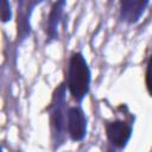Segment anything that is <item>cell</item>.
I'll return each instance as SVG.
<instances>
[{"mask_svg":"<svg viewBox=\"0 0 152 152\" xmlns=\"http://www.w3.org/2000/svg\"><path fill=\"white\" fill-rule=\"evenodd\" d=\"M87 116L80 106L68 108L66 131L72 141H82L87 135Z\"/></svg>","mask_w":152,"mask_h":152,"instance_id":"4","label":"cell"},{"mask_svg":"<svg viewBox=\"0 0 152 152\" xmlns=\"http://www.w3.org/2000/svg\"><path fill=\"white\" fill-rule=\"evenodd\" d=\"M66 84L61 83L56 87L52 93L51 102L48 107L49 120H50V131L52 144L55 148H58L64 144L68 131H66Z\"/></svg>","mask_w":152,"mask_h":152,"instance_id":"2","label":"cell"},{"mask_svg":"<svg viewBox=\"0 0 152 152\" xmlns=\"http://www.w3.org/2000/svg\"><path fill=\"white\" fill-rule=\"evenodd\" d=\"M104 131H106V137L108 141L116 148L122 150L127 146L133 127L131 122H127L125 120H113V121H106L104 124Z\"/></svg>","mask_w":152,"mask_h":152,"instance_id":"3","label":"cell"},{"mask_svg":"<svg viewBox=\"0 0 152 152\" xmlns=\"http://www.w3.org/2000/svg\"><path fill=\"white\" fill-rule=\"evenodd\" d=\"M150 0H119V18L122 23L135 24L139 21Z\"/></svg>","mask_w":152,"mask_h":152,"instance_id":"6","label":"cell"},{"mask_svg":"<svg viewBox=\"0 0 152 152\" xmlns=\"http://www.w3.org/2000/svg\"><path fill=\"white\" fill-rule=\"evenodd\" d=\"M91 72L89 65L81 52H74L68 63L66 88L72 100L81 103L89 93Z\"/></svg>","mask_w":152,"mask_h":152,"instance_id":"1","label":"cell"},{"mask_svg":"<svg viewBox=\"0 0 152 152\" xmlns=\"http://www.w3.org/2000/svg\"><path fill=\"white\" fill-rule=\"evenodd\" d=\"M145 84L148 95L152 97V55L150 56L147 64H146V72H145Z\"/></svg>","mask_w":152,"mask_h":152,"instance_id":"8","label":"cell"},{"mask_svg":"<svg viewBox=\"0 0 152 152\" xmlns=\"http://www.w3.org/2000/svg\"><path fill=\"white\" fill-rule=\"evenodd\" d=\"M11 19H12V10H11L10 0H1V21L6 24Z\"/></svg>","mask_w":152,"mask_h":152,"instance_id":"9","label":"cell"},{"mask_svg":"<svg viewBox=\"0 0 152 152\" xmlns=\"http://www.w3.org/2000/svg\"><path fill=\"white\" fill-rule=\"evenodd\" d=\"M43 0H17L18 15H17V36L18 39L25 40L31 33V15L37 5Z\"/></svg>","mask_w":152,"mask_h":152,"instance_id":"5","label":"cell"},{"mask_svg":"<svg viewBox=\"0 0 152 152\" xmlns=\"http://www.w3.org/2000/svg\"><path fill=\"white\" fill-rule=\"evenodd\" d=\"M64 7H65V0H57L50 10L46 21V28H45L46 39L49 43L58 38V28L63 18Z\"/></svg>","mask_w":152,"mask_h":152,"instance_id":"7","label":"cell"}]
</instances>
